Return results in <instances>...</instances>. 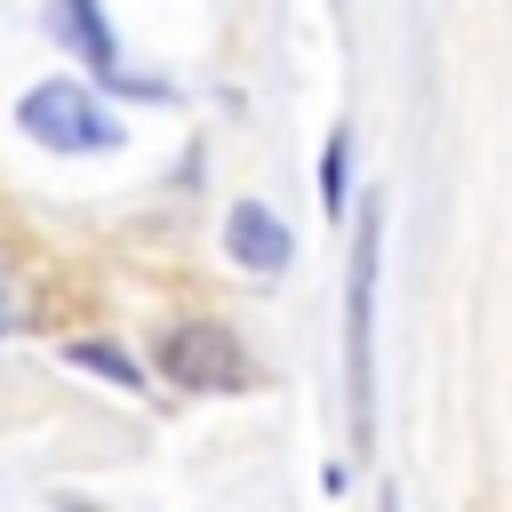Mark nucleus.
Returning <instances> with one entry per match:
<instances>
[{"label":"nucleus","instance_id":"obj_1","mask_svg":"<svg viewBox=\"0 0 512 512\" xmlns=\"http://www.w3.org/2000/svg\"><path fill=\"white\" fill-rule=\"evenodd\" d=\"M376 248H384V208L360 216L352 288H344V368H352V440L360 448H368V424H376Z\"/></svg>","mask_w":512,"mask_h":512},{"label":"nucleus","instance_id":"obj_2","mask_svg":"<svg viewBox=\"0 0 512 512\" xmlns=\"http://www.w3.org/2000/svg\"><path fill=\"white\" fill-rule=\"evenodd\" d=\"M16 128H24L40 152H104V144L120 136V128H112V112H104L80 80H40V88H24Z\"/></svg>","mask_w":512,"mask_h":512},{"label":"nucleus","instance_id":"obj_3","mask_svg":"<svg viewBox=\"0 0 512 512\" xmlns=\"http://www.w3.org/2000/svg\"><path fill=\"white\" fill-rule=\"evenodd\" d=\"M160 376L184 384V392H248V384H256L240 336L216 328V320H176V328L160 336Z\"/></svg>","mask_w":512,"mask_h":512},{"label":"nucleus","instance_id":"obj_4","mask_svg":"<svg viewBox=\"0 0 512 512\" xmlns=\"http://www.w3.org/2000/svg\"><path fill=\"white\" fill-rule=\"evenodd\" d=\"M48 16H56V32H64V48H72L80 64H96V80H112V88H128V96H168L160 80H136V72L120 64V40H112V24H104L96 0H48Z\"/></svg>","mask_w":512,"mask_h":512},{"label":"nucleus","instance_id":"obj_5","mask_svg":"<svg viewBox=\"0 0 512 512\" xmlns=\"http://www.w3.org/2000/svg\"><path fill=\"white\" fill-rule=\"evenodd\" d=\"M224 256L240 264V272H256V280H272V272H288V256H296V232L264 208V200H232L224 208Z\"/></svg>","mask_w":512,"mask_h":512},{"label":"nucleus","instance_id":"obj_6","mask_svg":"<svg viewBox=\"0 0 512 512\" xmlns=\"http://www.w3.org/2000/svg\"><path fill=\"white\" fill-rule=\"evenodd\" d=\"M64 360H72V368H88V376H104V384H120V392H144V368H136L120 344H104V336H80V344H64Z\"/></svg>","mask_w":512,"mask_h":512},{"label":"nucleus","instance_id":"obj_7","mask_svg":"<svg viewBox=\"0 0 512 512\" xmlns=\"http://www.w3.org/2000/svg\"><path fill=\"white\" fill-rule=\"evenodd\" d=\"M344 160H352V136L336 128V136H328V152H320V200H328L336 216H344Z\"/></svg>","mask_w":512,"mask_h":512},{"label":"nucleus","instance_id":"obj_8","mask_svg":"<svg viewBox=\"0 0 512 512\" xmlns=\"http://www.w3.org/2000/svg\"><path fill=\"white\" fill-rule=\"evenodd\" d=\"M384 512H400V496H384Z\"/></svg>","mask_w":512,"mask_h":512}]
</instances>
